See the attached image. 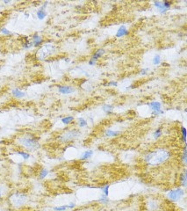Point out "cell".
Returning a JSON list of instances; mask_svg holds the SVG:
<instances>
[{
    "mask_svg": "<svg viewBox=\"0 0 187 211\" xmlns=\"http://www.w3.org/2000/svg\"><path fill=\"white\" fill-rule=\"evenodd\" d=\"M128 34H129V30L127 29V27L126 26L122 25V26H120V27L118 28L115 36H116L117 38H120V37L127 36V35H128Z\"/></svg>",
    "mask_w": 187,
    "mask_h": 211,
    "instance_id": "11",
    "label": "cell"
},
{
    "mask_svg": "<svg viewBox=\"0 0 187 211\" xmlns=\"http://www.w3.org/2000/svg\"><path fill=\"white\" fill-rule=\"evenodd\" d=\"M97 188L100 189V190H101V192L103 193V194H105V195H106V196H108V195H109V188H110V184H105V185H103V186H101V187H97Z\"/></svg>",
    "mask_w": 187,
    "mask_h": 211,
    "instance_id": "25",
    "label": "cell"
},
{
    "mask_svg": "<svg viewBox=\"0 0 187 211\" xmlns=\"http://www.w3.org/2000/svg\"><path fill=\"white\" fill-rule=\"evenodd\" d=\"M180 136H181V141L183 142L184 144L186 143V136H187V130L185 127L181 126L180 127Z\"/></svg>",
    "mask_w": 187,
    "mask_h": 211,
    "instance_id": "22",
    "label": "cell"
},
{
    "mask_svg": "<svg viewBox=\"0 0 187 211\" xmlns=\"http://www.w3.org/2000/svg\"><path fill=\"white\" fill-rule=\"evenodd\" d=\"M16 143L22 147L23 149H26L29 151H35L40 149V143L39 138L31 134V133H26L22 136H19L16 139Z\"/></svg>",
    "mask_w": 187,
    "mask_h": 211,
    "instance_id": "2",
    "label": "cell"
},
{
    "mask_svg": "<svg viewBox=\"0 0 187 211\" xmlns=\"http://www.w3.org/2000/svg\"><path fill=\"white\" fill-rule=\"evenodd\" d=\"M2 197V194H1V190H0V198Z\"/></svg>",
    "mask_w": 187,
    "mask_h": 211,
    "instance_id": "40",
    "label": "cell"
},
{
    "mask_svg": "<svg viewBox=\"0 0 187 211\" xmlns=\"http://www.w3.org/2000/svg\"><path fill=\"white\" fill-rule=\"evenodd\" d=\"M162 4H163V6L165 9H167V10L169 11V10L171 8V6H172L173 2L167 1V0H164V1H163V2H162Z\"/></svg>",
    "mask_w": 187,
    "mask_h": 211,
    "instance_id": "32",
    "label": "cell"
},
{
    "mask_svg": "<svg viewBox=\"0 0 187 211\" xmlns=\"http://www.w3.org/2000/svg\"><path fill=\"white\" fill-rule=\"evenodd\" d=\"M76 211H92V210H90V209H82V210H76Z\"/></svg>",
    "mask_w": 187,
    "mask_h": 211,
    "instance_id": "39",
    "label": "cell"
},
{
    "mask_svg": "<svg viewBox=\"0 0 187 211\" xmlns=\"http://www.w3.org/2000/svg\"><path fill=\"white\" fill-rule=\"evenodd\" d=\"M99 202H100L101 204H107L109 202V198L108 196L105 195V194H101V196L99 199Z\"/></svg>",
    "mask_w": 187,
    "mask_h": 211,
    "instance_id": "29",
    "label": "cell"
},
{
    "mask_svg": "<svg viewBox=\"0 0 187 211\" xmlns=\"http://www.w3.org/2000/svg\"><path fill=\"white\" fill-rule=\"evenodd\" d=\"M49 5V2H44L42 4V6L39 8V10L36 13V17L39 20H43L46 19L47 17V12H46V8Z\"/></svg>",
    "mask_w": 187,
    "mask_h": 211,
    "instance_id": "9",
    "label": "cell"
},
{
    "mask_svg": "<svg viewBox=\"0 0 187 211\" xmlns=\"http://www.w3.org/2000/svg\"><path fill=\"white\" fill-rule=\"evenodd\" d=\"M12 95L13 98L20 99H23L26 97V92H23L22 90H20L19 88H14L12 90Z\"/></svg>",
    "mask_w": 187,
    "mask_h": 211,
    "instance_id": "13",
    "label": "cell"
},
{
    "mask_svg": "<svg viewBox=\"0 0 187 211\" xmlns=\"http://www.w3.org/2000/svg\"><path fill=\"white\" fill-rule=\"evenodd\" d=\"M113 108H114V107H113V105H104L103 107H102V110H103L106 114H107V115L112 114L113 111Z\"/></svg>",
    "mask_w": 187,
    "mask_h": 211,
    "instance_id": "24",
    "label": "cell"
},
{
    "mask_svg": "<svg viewBox=\"0 0 187 211\" xmlns=\"http://www.w3.org/2000/svg\"><path fill=\"white\" fill-rule=\"evenodd\" d=\"M64 61H65L66 63H70V59L68 58V57H66V58H64Z\"/></svg>",
    "mask_w": 187,
    "mask_h": 211,
    "instance_id": "37",
    "label": "cell"
},
{
    "mask_svg": "<svg viewBox=\"0 0 187 211\" xmlns=\"http://www.w3.org/2000/svg\"><path fill=\"white\" fill-rule=\"evenodd\" d=\"M105 53H106V51H105L104 48H98V49H96V51L93 53L92 56L90 57V58L89 60V62H88L89 65H90V66L95 65L97 64V62L99 61V59H100L105 55Z\"/></svg>",
    "mask_w": 187,
    "mask_h": 211,
    "instance_id": "7",
    "label": "cell"
},
{
    "mask_svg": "<svg viewBox=\"0 0 187 211\" xmlns=\"http://www.w3.org/2000/svg\"><path fill=\"white\" fill-rule=\"evenodd\" d=\"M27 199H28L27 195L21 192L13 193L9 197L11 204L15 208H19V207L23 206L24 204H26V202L27 201Z\"/></svg>",
    "mask_w": 187,
    "mask_h": 211,
    "instance_id": "5",
    "label": "cell"
},
{
    "mask_svg": "<svg viewBox=\"0 0 187 211\" xmlns=\"http://www.w3.org/2000/svg\"><path fill=\"white\" fill-rule=\"evenodd\" d=\"M120 131H116V130H113V129H106L104 133V136L106 137H115L118 136L120 135Z\"/></svg>",
    "mask_w": 187,
    "mask_h": 211,
    "instance_id": "20",
    "label": "cell"
},
{
    "mask_svg": "<svg viewBox=\"0 0 187 211\" xmlns=\"http://www.w3.org/2000/svg\"><path fill=\"white\" fill-rule=\"evenodd\" d=\"M170 157V152L165 149H157L150 150L144 154L143 160L144 162L151 166H156L162 165L166 162Z\"/></svg>",
    "mask_w": 187,
    "mask_h": 211,
    "instance_id": "1",
    "label": "cell"
},
{
    "mask_svg": "<svg viewBox=\"0 0 187 211\" xmlns=\"http://www.w3.org/2000/svg\"><path fill=\"white\" fill-rule=\"evenodd\" d=\"M181 160L184 166L187 164V145H186V143L183 147V152L181 154Z\"/></svg>",
    "mask_w": 187,
    "mask_h": 211,
    "instance_id": "21",
    "label": "cell"
},
{
    "mask_svg": "<svg viewBox=\"0 0 187 211\" xmlns=\"http://www.w3.org/2000/svg\"><path fill=\"white\" fill-rule=\"evenodd\" d=\"M185 192H184V189L182 188V187H177V188H174L172 190H170L168 194H167V198L172 201V202H175V201H179L184 195Z\"/></svg>",
    "mask_w": 187,
    "mask_h": 211,
    "instance_id": "6",
    "label": "cell"
},
{
    "mask_svg": "<svg viewBox=\"0 0 187 211\" xmlns=\"http://www.w3.org/2000/svg\"><path fill=\"white\" fill-rule=\"evenodd\" d=\"M13 155H18V156L21 157L22 159L25 160V161L28 160L29 158H30V157H31V155H30L28 152L25 151V150H17V151H15V152L13 153Z\"/></svg>",
    "mask_w": 187,
    "mask_h": 211,
    "instance_id": "16",
    "label": "cell"
},
{
    "mask_svg": "<svg viewBox=\"0 0 187 211\" xmlns=\"http://www.w3.org/2000/svg\"><path fill=\"white\" fill-rule=\"evenodd\" d=\"M31 39H32L31 41L33 43V47H34V48H40V47H41L44 44L43 38L40 34H33L31 36Z\"/></svg>",
    "mask_w": 187,
    "mask_h": 211,
    "instance_id": "10",
    "label": "cell"
},
{
    "mask_svg": "<svg viewBox=\"0 0 187 211\" xmlns=\"http://www.w3.org/2000/svg\"><path fill=\"white\" fill-rule=\"evenodd\" d=\"M153 5H154V7H156V8L159 11V13H160L161 14H164V13H166L168 12V10L165 9V8L163 6V4H162V2H160V1H155V2L153 3Z\"/></svg>",
    "mask_w": 187,
    "mask_h": 211,
    "instance_id": "17",
    "label": "cell"
},
{
    "mask_svg": "<svg viewBox=\"0 0 187 211\" xmlns=\"http://www.w3.org/2000/svg\"><path fill=\"white\" fill-rule=\"evenodd\" d=\"M57 91L59 93L63 94V95H68L75 92L76 89L72 85H57Z\"/></svg>",
    "mask_w": 187,
    "mask_h": 211,
    "instance_id": "8",
    "label": "cell"
},
{
    "mask_svg": "<svg viewBox=\"0 0 187 211\" xmlns=\"http://www.w3.org/2000/svg\"><path fill=\"white\" fill-rule=\"evenodd\" d=\"M61 122H62L63 124L67 126V125H70L71 123H73L75 122V118L71 115H67V116L61 118Z\"/></svg>",
    "mask_w": 187,
    "mask_h": 211,
    "instance_id": "18",
    "label": "cell"
},
{
    "mask_svg": "<svg viewBox=\"0 0 187 211\" xmlns=\"http://www.w3.org/2000/svg\"><path fill=\"white\" fill-rule=\"evenodd\" d=\"M3 201V197H1V198H0V202H1Z\"/></svg>",
    "mask_w": 187,
    "mask_h": 211,
    "instance_id": "41",
    "label": "cell"
},
{
    "mask_svg": "<svg viewBox=\"0 0 187 211\" xmlns=\"http://www.w3.org/2000/svg\"><path fill=\"white\" fill-rule=\"evenodd\" d=\"M149 71V68H145V69H142L141 71H140V75H142V76H145L148 74V72Z\"/></svg>",
    "mask_w": 187,
    "mask_h": 211,
    "instance_id": "33",
    "label": "cell"
},
{
    "mask_svg": "<svg viewBox=\"0 0 187 211\" xmlns=\"http://www.w3.org/2000/svg\"><path fill=\"white\" fill-rule=\"evenodd\" d=\"M147 105H148V107L151 109L152 112L162 110V104L159 101H150Z\"/></svg>",
    "mask_w": 187,
    "mask_h": 211,
    "instance_id": "12",
    "label": "cell"
},
{
    "mask_svg": "<svg viewBox=\"0 0 187 211\" xmlns=\"http://www.w3.org/2000/svg\"><path fill=\"white\" fill-rule=\"evenodd\" d=\"M161 61H162V59H161L160 55H156L152 59V63L154 65H159L161 64Z\"/></svg>",
    "mask_w": 187,
    "mask_h": 211,
    "instance_id": "30",
    "label": "cell"
},
{
    "mask_svg": "<svg viewBox=\"0 0 187 211\" xmlns=\"http://www.w3.org/2000/svg\"><path fill=\"white\" fill-rule=\"evenodd\" d=\"M56 51V48L55 45H53L52 43H45L41 47H40V49L36 54V57L39 61H44L46 60V58L54 55Z\"/></svg>",
    "mask_w": 187,
    "mask_h": 211,
    "instance_id": "3",
    "label": "cell"
},
{
    "mask_svg": "<svg viewBox=\"0 0 187 211\" xmlns=\"http://www.w3.org/2000/svg\"><path fill=\"white\" fill-rule=\"evenodd\" d=\"M162 135H163V129H162V127H159V128H157V129L154 131V133H153V137H154L156 140H157V139H159V138L162 136Z\"/></svg>",
    "mask_w": 187,
    "mask_h": 211,
    "instance_id": "26",
    "label": "cell"
},
{
    "mask_svg": "<svg viewBox=\"0 0 187 211\" xmlns=\"http://www.w3.org/2000/svg\"><path fill=\"white\" fill-rule=\"evenodd\" d=\"M81 136V131L76 129H68L64 132H63L62 134H60L57 136V140L60 143H70L72 142L77 138H79Z\"/></svg>",
    "mask_w": 187,
    "mask_h": 211,
    "instance_id": "4",
    "label": "cell"
},
{
    "mask_svg": "<svg viewBox=\"0 0 187 211\" xmlns=\"http://www.w3.org/2000/svg\"><path fill=\"white\" fill-rule=\"evenodd\" d=\"M49 172L48 169H46V168H41V169L40 170V172H39V174H38L39 179H40V180H43V179H45L47 176L49 175Z\"/></svg>",
    "mask_w": 187,
    "mask_h": 211,
    "instance_id": "23",
    "label": "cell"
},
{
    "mask_svg": "<svg viewBox=\"0 0 187 211\" xmlns=\"http://www.w3.org/2000/svg\"><path fill=\"white\" fill-rule=\"evenodd\" d=\"M93 156V150H85L84 152H83L82 154H81V157H80V160H83V161H84V160H88V159H90V158L91 157Z\"/></svg>",
    "mask_w": 187,
    "mask_h": 211,
    "instance_id": "15",
    "label": "cell"
},
{
    "mask_svg": "<svg viewBox=\"0 0 187 211\" xmlns=\"http://www.w3.org/2000/svg\"><path fill=\"white\" fill-rule=\"evenodd\" d=\"M66 209H68V206L66 205H60V206H56L53 208L54 211H65Z\"/></svg>",
    "mask_w": 187,
    "mask_h": 211,
    "instance_id": "31",
    "label": "cell"
},
{
    "mask_svg": "<svg viewBox=\"0 0 187 211\" xmlns=\"http://www.w3.org/2000/svg\"><path fill=\"white\" fill-rule=\"evenodd\" d=\"M67 206H68V208L72 209V208H74L76 207V203H75V202H70V203L67 204Z\"/></svg>",
    "mask_w": 187,
    "mask_h": 211,
    "instance_id": "36",
    "label": "cell"
},
{
    "mask_svg": "<svg viewBox=\"0 0 187 211\" xmlns=\"http://www.w3.org/2000/svg\"><path fill=\"white\" fill-rule=\"evenodd\" d=\"M179 182H180L181 187H186V186H187V173H186V169H184V172L182 173H180Z\"/></svg>",
    "mask_w": 187,
    "mask_h": 211,
    "instance_id": "14",
    "label": "cell"
},
{
    "mask_svg": "<svg viewBox=\"0 0 187 211\" xmlns=\"http://www.w3.org/2000/svg\"><path fill=\"white\" fill-rule=\"evenodd\" d=\"M163 114V110H159V111H155V112H151V115H155V116H157V115H161Z\"/></svg>",
    "mask_w": 187,
    "mask_h": 211,
    "instance_id": "34",
    "label": "cell"
},
{
    "mask_svg": "<svg viewBox=\"0 0 187 211\" xmlns=\"http://www.w3.org/2000/svg\"><path fill=\"white\" fill-rule=\"evenodd\" d=\"M77 125L79 128H85L87 125H88V122L87 121L84 119V118H78L77 119Z\"/></svg>",
    "mask_w": 187,
    "mask_h": 211,
    "instance_id": "27",
    "label": "cell"
},
{
    "mask_svg": "<svg viewBox=\"0 0 187 211\" xmlns=\"http://www.w3.org/2000/svg\"><path fill=\"white\" fill-rule=\"evenodd\" d=\"M22 48L24 49H29L33 48V43L32 41L28 39V37H24L22 41Z\"/></svg>",
    "mask_w": 187,
    "mask_h": 211,
    "instance_id": "19",
    "label": "cell"
},
{
    "mask_svg": "<svg viewBox=\"0 0 187 211\" xmlns=\"http://www.w3.org/2000/svg\"><path fill=\"white\" fill-rule=\"evenodd\" d=\"M0 33H1L3 35H6V36H11L13 34V32H11L6 27H1V28H0Z\"/></svg>",
    "mask_w": 187,
    "mask_h": 211,
    "instance_id": "28",
    "label": "cell"
},
{
    "mask_svg": "<svg viewBox=\"0 0 187 211\" xmlns=\"http://www.w3.org/2000/svg\"><path fill=\"white\" fill-rule=\"evenodd\" d=\"M107 85L109 86H117L118 85V82L117 81H110L107 83Z\"/></svg>",
    "mask_w": 187,
    "mask_h": 211,
    "instance_id": "35",
    "label": "cell"
},
{
    "mask_svg": "<svg viewBox=\"0 0 187 211\" xmlns=\"http://www.w3.org/2000/svg\"><path fill=\"white\" fill-rule=\"evenodd\" d=\"M10 3H11V1H6V0H5V1H4V4H6V5H8Z\"/></svg>",
    "mask_w": 187,
    "mask_h": 211,
    "instance_id": "38",
    "label": "cell"
}]
</instances>
